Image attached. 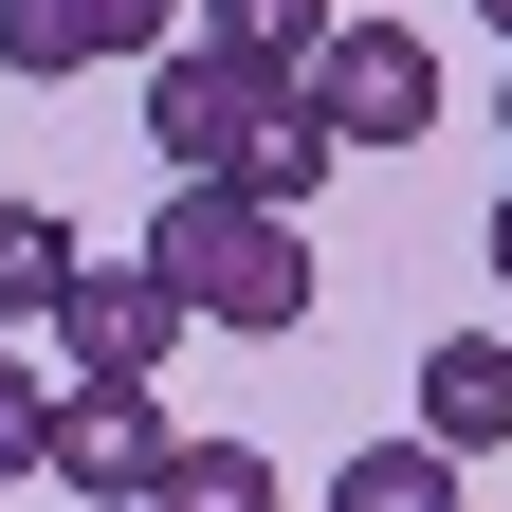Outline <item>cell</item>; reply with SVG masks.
I'll return each instance as SVG.
<instances>
[{"label":"cell","mask_w":512,"mask_h":512,"mask_svg":"<svg viewBox=\"0 0 512 512\" xmlns=\"http://www.w3.org/2000/svg\"><path fill=\"white\" fill-rule=\"evenodd\" d=\"M147 147H165L183 183H238V202H275V220H293L311 183L348 165L330 128L293 110V74H238V55H202V37H183L165 74H147Z\"/></svg>","instance_id":"6da1fadb"},{"label":"cell","mask_w":512,"mask_h":512,"mask_svg":"<svg viewBox=\"0 0 512 512\" xmlns=\"http://www.w3.org/2000/svg\"><path fill=\"white\" fill-rule=\"evenodd\" d=\"M128 275H147L183 330H293L311 311V238L275 202H238V183H165V220H147Z\"/></svg>","instance_id":"7a4b0ae2"},{"label":"cell","mask_w":512,"mask_h":512,"mask_svg":"<svg viewBox=\"0 0 512 512\" xmlns=\"http://www.w3.org/2000/svg\"><path fill=\"white\" fill-rule=\"evenodd\" d=\"M293 110L330 128V147H403V128H439V55L403 19H330V55L293 74Z\"/></svg>","instance_id":"3957f363"},{"label":"cell","mask_w":512,"mask_h":512,"mask_svg":"<svg viewBox=\"0 0 512 512\" xmlns=\"http://www.w3.org/2000/svg\"><path fill=\"white\" fill-rule=\"evenodd\" d=\"M165 403H147V384H55V403H37V476H74L92 512H147L165 494Z\"/></svg>","instance_id":"277c9868"},{"label":"cell","mask_w":512,"mask_h":512,"mask_svg":"<svg viewBox=\"0 0 512 512\" xmlns=\"http://www.w3.org/2000/svg\"><path fill=\"white\" fill-rule=\"evenodd\" d=\"M55 348H74V384H147L183 348V311L128 275V256H74V293H55Z\"/></svg>","instance_id":"5b68a950"},{"label":"cell","mask_w":512,"mask_h":512,"mask_svg":"<svg viewBox=\"0 0 512 512\" xmlns=\"http://www.w3.org/2000/svg\"><path fill=\"white\" fill-rule=\"evenodd\" d=\"M183 19V0H0V74H37V92H74L92 55H147Z\"/></svg>","instance_id":"8992f818"},{"label":"cell","mask_w":512,"mask_h":512,"mask_svg":"<svg viewBox=\"0 0 512 512\" xmlns=\"http://www.w3.org/2000/svg\"><path fill=\"white\" fill-rule=\"evenodd\" d=\"M512 439V348L494 330H439L421 348V458H494Z\"/></svg>","instance_id":"52a82bcc"},{"label":"cell","mask_w":512,"mask_h":512,"mask_svg":"<svg viewBox=\"0 0 512 512\" xmlns=\"http://www.w3.org/2000/svg\"><path fill=\"white\" fill-rule=\"evenodd\" d=\"M202 55H238V74H311V55H330V0H202Z\"/></svg>","instance_id":"ba28073f"},{"label":"cell","mask_w":512,"mask_h":512,"mask_svg":"<svg viewBox=\"0 0 512 512\" xmlns=\"http://www.w3.org/2000/svg\"><path fill=\"white\" fill-rule=\"evenodd\" d=\"M147 512H275V458H256V439H165Z\"/></svg>","instance_id":"9c48e42d"},{"label":"cell","mask_w":512,"mask_h":512,"mask_svg":"<svg viewBox=\"0 0 512 512\" xmlns=\"http://www.w3.org/2000/svg\"><path fill=\"white\" fill-rule=\"evenodd\" d=\"M55 293H74V220H55V202H0V330L55 311Z\"/></svg>","instance_id":"30bf717a"},{"label":"cell","mask_w":512,"mask_h":512,"mask_svg":"<svg viewBox=\"0 0 512 512\" xmlns=\"http://www.w3.org/2000/svg\"><path fill=\"white\" fill-rule=\"evenodd\" d=\"M330 512H458V458H421V439H366L330 476Z\"/></svg>","instance_id":"8fae6325"},{"label":"cell","mask_w":512,"mask_h":512,"mask_svg":"<svg viewBox=\"0 0 512 512\" xmlns=\"http://www.w3.org/2000/svg\"><path fill=\"white\" fill-rule=\"evenodd\" d=\"M37 403H55V384H37L19 348H0V476H37Z\"/></svg>","instance_id":"7c38bea8"},{"label":"cell","mask_w":512,"mask_h":512,"mask_svg":"<svg viewBox=\"0 0 512 512\" xmlns=\"http://www.w3.org/2000/svg\"><path fill=\"white\" fill-rule=\"evenodd\" d=\"M494 275H512V202H494Z\"/></svg>","instance_id":"4fadbf2b"},{"label":"cell","mask_w":512,"mask_h":512,"mask_svg":"<svg viewBox=\"0 0 512 512\" xmlns=\"http://www.w3.org/2000/svg\"><path fill=\"white\" fill-rule=\"evenodd\" d=\"M476 19H494V37H512V0H476Z\"/></svg>","instance_id":"5bb4252c"},{"label":"cell","mask_w":512,"mask_h":512,"mask_svg":"<svg viewBox=\"0 0 512 512\" xmlns=\"http://www.w3.org/2000/svg\"><path fill=\"white\" fill-rule=\"evenodd\" d=\"M494 128H512V92H494Z\"/></svg>","instance_id":"9a60e30c"}]
</instances>
